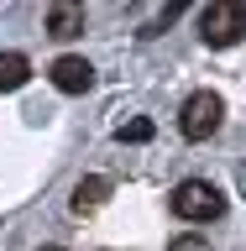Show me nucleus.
<instances>
[{"instance_id": "nucleus-8", "label": "nucleus", "mask_w": 246, "mask_h": 251, "mask_svg": "<svg viewBox=\"0 0 246 251\" xmlns=\"http://www.w3.org/2000/svg\"><path fill=\"white\" fill-rule=\"evenodd\" d=\"M115 136L121 141H152V121H131V126H121Z\"/></svg>"}, {"instance_id": "nucleus-3", "label": "nucleus", "mask_w": 246, "mask_h": 251, "mask_svg": "<svg viewBox=\"0 0 246 251\" xmlns=\"http://www.w3.org/2000/svg\"><path fill=\"white\" fill-rule=\"evenodd\" d=\"M220 121H225V100H220L215 89L189 94L184 110H178V131H184L189 141H210V136L220 131Z\"/></svg>"}, {"instance_id": "nucleus-4", "label": "nucleus", "mask_w": 246, "mask_h": 251, "mask_svg": "<svg viewBox=\"0 0 246 251\" xmlns=\"http://www.w3.org/2000/svg\"><path fill=\"white\" fill-rule=\"evenodd\" d=\"M53 84H58L63 94H89L94 89V68L84 58H74V52H63V58L53 63Z\"/></svg>"}, {"instance_id": "nucleus-10", "label": "nucleus", "mask_w": 246, "mask_h": 251, "mask_svg": "<svg viewBox=\"0 0 246 251\" xmlns=\"http://www.w3.org/2000/svg\"><path fill=\"white\" fill-rule=\"evenodd\" d=\"M42 251H63V246H42Z\"/></svg>"}, {"instance_id": "nucleus-2", "label": "nucleus", "mask_w": 246, "mask_h": 251, "mask_svg": "<svg viewBox=\"0 0 246 251\" xmlns=\"http://www.w3.org/2000/svg\"><path fill=\"white\" fill-rule=\"evenodd\" d=\"M199 37L210 47H236L246 37V5L241 0H215L199 11Z\"/></svg>"}, {"instance_id": "nucleus-5", "label": "nucleus", "mask_w": 246, "mask_h": 251, "mask_svg": "<svg viewBox=\"0 0 246 251\" xmlns=\"http://www.w3.org/2000/svg\"><path fill=\"white\" fill-rule=\"evenodd\" d=\"M79 31H84V11H79V5H68V0H58V5L47 11V37L68 42V37H79Z\"/></svg>"}, {"instance_id": "nucleus-6", "label": "nucleus", "mask_w": 246, "mask_h": 251, "mask_svg": "<svg viewBox=\"0 0 246 251\" xmlns=\"http://www.w3.org/2000/svg\"><path fill=\"white\" fill-rule=\"evenodd\" d=\"M27 78H31V63H27V52H0V94L21 89Z\"/></svg>"}, {"instance_id": "nucleus-1", "label": "nucleus", "mask_w": 246, "mask_h": 251, "mask_svg": "<svg viewBox=\"0 0 246 251\" xmlns=\"http://www.w3.org/2000/svg\"><path fill=\"white\" fill-rule=\"evenodd\" d=\"M173 215L189 220V225H204V220H220L225 215V194L215 183H204V178H184V183L173 188Z\"/></svg>"}, {"instance_id": "nucleus-9", "label": "nucleus", "mask_w": 246, "mask_h": 251, "mask_svg": "<svg viewBox=\"0 0 246 251\" xmlns=\"http://www.w3.org/2000/svg\"><path fill=\"white\" fill-rule=\"evenodd\" d=\"M168 251H210V241H199V235H178V241H168Z\"/></svg>"}, {"instance_id": "nucleus-7", "label": "nucleus", "mask_w": 246, "mask_h": 251, "mask_svg": "<svg viewBox=\"0 0 246 251\" xmlns=\"http://www.w3.org/2000/svg\"><path fill=\"white\" fill-rule=\"evenodd\" d=\"M105 194H110V178H79V188H74V215H84V209H94V204H105Z\"/></svg>"}]
</instances>
